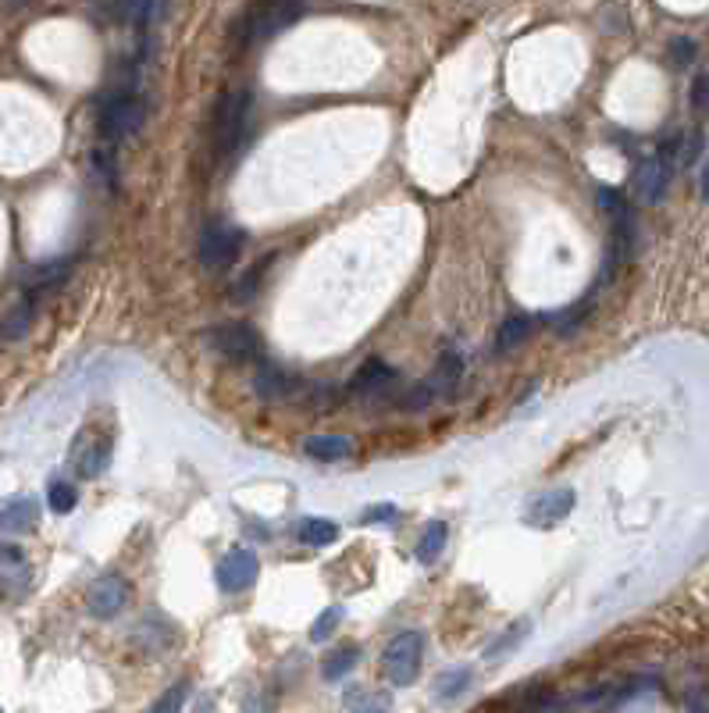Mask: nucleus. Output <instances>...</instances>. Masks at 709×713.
Masks as SVG:
<instances>
[{"label": "nucleus", "mask_w": 709, "mask_h": 713, "mask_svg": "<svg viewBox=\"0 0 709 713\" xmlns=\"http://www.w3.org/2000/svg\"><path fill=\"white\" fill-rule=\"evenodd\" d=\"M154 11V0H118V15L132 25H143Z\"/></svg>", "instance_id": "28"}, {"label": "nucleus", "mask_w": 709, "mask_h": 713, "mask_svg": "<svg viewBox=\"0 0 709 713\" xmlns=\"http://www.w3.org/2000/svg\"><path fill=\"white\" fill-rule=\"evenodd\" d=\"M303 450L310 453L314 460H343V457H350L353 453V446H350V439L346 435H314V439H307V446Z\"/></svg>", "instance_id": "16"}, {"label": "nucleus", "mask_w": 709, "mask_h": 713, "mask_svg": "<svg viewBox=\"0 0 709 713\" xmlns=\"http://www.w3.org/2000/svg\"><path fill=\"white\" fill-rule=\"evenodd\" d=\"M531 332H535V321H531L528 314H514V318H506L503 328H499V336H496V350H503V353L517 350V346H521Z\"/></svg>", "instance_id": "17"}, {"label": "nucleus", "mask_w": 709, "mask_h": 713, "mask_svg": "<svg viewBox=\"0 0 709 713\" xmlns=\"http://www.w3.org/2000/svg\"><path fill=\"white\" fill-rule=\"evenodd\" d=\"M357 660H360L357 646H339V649H332V653L325 656L321 674H325V681H339V678H346L353 667H357Z\"/></svg>", "instance_id": "20"}, {"label": "nucleus", "mask_w": 709, "mask_h": 713, "mask_svg": "<svg viewBox=\"0 0 709 713\" xmlns=\"http://www.w3.org/2000/svg\"><path fill=\"white\" fill-rule=\"evenodd\" d=\"M571 510H574V492L571 489H549L528 507L524 525L528 528H553V525H560Z\"/></svg>", "instance_id": "8"}, {"label": "nucleus", "mask_w": 709, "mask_h": 713, "mask_svg": "<svg viewBox=\"0 0 709 713\" xmlns=\"http://www.w3.org/2000/svg\"><path fill=\"white\" fill-rule=\"evenodd\" d=\"M36 525V503L33 500H15L0 510V532L4 535H22Z\"/></svg>", "instance_id": "13"}, {"label": "nucleus", "mask_w": 709, "mask_h": 713, "mask_svg": "<svg viewBox=\"0 0 709 713\" xmlns=\"http://www.w3.org/2000/svg\"><path fill=\"white\" fill-rule=\"evenodd\" d=\"M421 656H424V635L421 632H403L389 642L382 656V671L389 678V685L396 689H407L417 681V671H421Z\"/></svg>", "instance_id": "3"}, {"label": "nucleus", "mask_w": 709, "mask_h": 713, "mask_svg": "<svg viewBox=\"0 0 709 713\" xmlns=\"http://www.w3.org/2000/svg\"><path fill=\"white\" fill-rule=\"evenodd\" d=\"M531 635V621L528 617H521V621H514L510 628H506L503 635H499L496 642H492L489 649H485V660H499V656H510L517 646H521L524 639Z\"/></svg>", "instance_id": "18"}, {"label": "nucleus", "mask_w": 709, "mask_h": 713, "mask_svg": "<svg viewBox=\"0 0 709 713\" xmlns=\"http://www.w3.org/2000/svg\"><path fill=\"white\" fill-rule=\"evenodd\" d=\"M702 197L709 200V161H706V168H702Z\"/></svg>", "instance_id": "36"}, {"label": "nucleus", "mask_w": 709, "mask_h": 713, "mask_svg": "<svg viewBox=\"0 0 709 713\" xmlns=\"http://www.w3.org/2000/svg\"><path fill=\"white\" fill-rule=\"evenodd\" d=\"M692 104H695V107L709 104V75H702V79H695V90H692Z\"/></svg>", "instance_id": "35"}, {"label": "nucleus", "mask_w": 709, "mask_h": 713, "mask_svg": "<svg viewBox=\"0 0 709 713\" xmlns=\"http://www.w3.org/2000/svg\"><path fill=\"white\" fill-rule=\"evenodd\" d=\"M588 311H592V304H578V307H571V311H567L560 321H556V332H560V336H574V332H578V328L585 325Z\"/></svg>", "instance_id": "29"}, {"label": "nucleus", "mask_w": 709, "mask_h": 713, "mask_svg": "<svg viewBox=\"0 0 709 713\" xmlns=\"http://www.w3.org/2000/svg\"><path fill=\"white\" fill-rule=\"evenodd\" d=\"M428 400H432V389H428V386L414 389V393L407 396V410H424V407H428Z\"/></svg>", "instance_id": "34"}, {"label": "nucleus", "mask_w": 709, "mask_h": 713, "mask_svg": "<svg viewBox=\"0 0 709 713\" xmlns=\"http://www.w3.org/2000/svg\"><path fill=\"white\" fill-rule=\"evenodd\" d=\"M674 161H677V143H663L660 154L649 157L638 172V186H642L645 200H660L663 189H667L670 175H674Z\"/></svg>", "instance_id": "9"}, {"label": "nucleus", "mask_w": 709, "mask_h": 713, "mask_svg": "<svg viewBox=\"0 0 709 713\" xmlns=\"http://www.w3.org/2000/svg\"><path fill=\"white\" fill-rule=\"evenodd\" d=\"M33 325V304L29 300H18L8 314H4V336L8 339H22Z\"/></svg>", "instance_id": "24"}, {"label": "nucleus", "mask_w": 709, "mask_h": 713, "mask_svg": "<svg viewBox=\"0 0 709 713\" xmlns=\"http://www.w3.org/2000/svg\"><path fill=\"white\" fill-rule=\"evenodd\" d=\"M143 122V100L132 90H118L100 104V132L107 140H122L129 132L139 129Z\"/></svg>", "instance_id": "4"}, {"label": "nucleus", "mask_w": 709, "mask_h": 713, "mask_svg": "<svg viewBox=\"0 0 709 713\" xmlns=\"http://www.w3.org/2000/svg\"><path fill=\"white\" fill-rule=\"evenodd\" d=\"M392 368L389 364H382V361H367L364 368L353 375V382H350V389L357 396H375V393H382V389H389L392 386Z\"/></svg>", "instance_id": "12"}, {"label": "nucleus", "mask_w": 709, "mask_h": 713, "mask_svg": "<svg viewBox=\"0 0 709 713\" xmlns=\"http://www.w3.org/2000/svg\"><path fill=\"white\" fill-rule=\"evenodd\" d=\"M68 271H72V264L61 257V261H43L36 264L33 271H29V286L33 289H54L61 286V282L68 279Z\"/></svg>", "instance_id": "22"}, {"label": "nucleus", "mask_w": 709, "mask_h": 713, "mask_svg": "<svg viewBox=\"0 0 709 713\" xmlns=\"http://www.w3.org/2000/svg\"><path fill=\"white\" fill-rule=\"evenodd\" d=\"M253 386H257V393L264 396V400H286L289 396V378L282 375V371L275 368L271 361H261L257 364V378H253Z\"/></svg>", "instance_id": "14"}, {"label": "nucleus", "mask_w": 709, "mask_h": 713, "mask_svg": "<svg viewBox=\"0 0 709 713\" xmlns=\"http://www.w3.org/2000/svg\"><path fill=\"white\" fill-rule=\"evenodd\" d=\"M474 681V671L471 667H449V671H442L439 678H435L432 685V703L446 706V703H457L460 696H464L467 689H471Z\"/></svg>", "instance_id": "11"}, {"label": "nucleus", "mask_w": 709, "mask_h": 713, "mask_svg": "<svg viewBox=\"0 0 709 713\" xmlns=\"http://www.w3.org/2000/svg\"><path fill=\"white\" fill-rule=\"evenodd\" d=\"M303 11V0H257L250 8V15L243 18L239 40L243 43H261L268 36L282 33L286 25H293Z\"/></svg>", "instance_id": "1"}, {"label": "nucleus", "mask_w": 709, "mask_h": 713, "mask_svg": "<svg viewBox=\"0 0 709 713\" xmlns=\"http://www.w3.org/2000/svg\"><path fill=\"white\" fill-rule=\"evenodd\" d=\"M396 514H400V510L392 507V503H375V507L364 510V517H360V521H364V525H385V521H392Z\"/></svg>", "instance_id": "33"}, {"label": "nucleus", "mask_w": 709, "mask_h": 713, "mask_svg": "<svg viewBox=\"0 0 709 713\" xmlns=\"http://www.w3.org/2000/svg\"><path fill=\"white\" fill-rule=\"evenodd\" d=\"M239 257V232L225 229V225H207L200 236V264L207 271H225L232 268Z\"/></svg>", "instance_id": "6"}, {"label": "nucleus", "mask_w": 709, "mask_h": 713, "mask_svg": "<svg viewBox=\"0 0 709 713\" xmlns=\"http://www.w3.org/2000/svg\"><path fill=\"white\" fill-rule=\"evenodd\" d=\"M339 624H343V607H328L325 614H321L318 621H314V628H310V639H314V642H325L328 635H332L335 628H339Z\"/></svg>", "instance_id": "27"}, {"label": "nucleus", "mask_w": 709, "mask_h": 713, "mask_svg": "<svg viewBox=\"0 0 709 713\" xmlns=\"http://www.w3.org/2000/svg\"><path fill=\"white\" fill-rule=\"evenodd\" d=\"M346 706L353 713H389L392 696L389 692H371V689H350L346 692Z\"/></svg>", "instance_id": "21"}, {"label": "nucleus", "mask_w": 709, "mask_h": 713, "mask_svg": "<svg viewBox=\"0 0 709 713\" xmlns=\"http://www.w3.org/2000/svg\"><path fill=\"white\" fill-rule=\"evenodd\" d=\"M335 539H339V525L335 521H328V517H303L300 542H307V546H328Z\"/></svg>", "instance_id": "23"}, {"label": "nucleus", "mask_w": 709, "mask_h": 713, "mask_svg": "<svg viewBox=\"0 0 709 713\" xmlns=\"http://www.w3.org/2000/svg\"><path fill=\"white\" fill-rule=\"evenodd\" d=\"M211 346L229 361H253L261 353V343L246 325H221L218 332H211Z\"/></svg>", "instance_id": "10"}, {"label": "nucleus", "mask_w": 709, "mask_h": 713, "mask_svg": "<svg viewBox=\"0 0 709 713\" xmlns=\"http://www.w3.org/2000/svg\"><path fill=\"white\" fill-rule=\"evenodd\" d=\"M186 696H189V685H186V681H179V685H172V689L157 699L150 713H182V706H186Z\"/></svg>", "instance_id": "25"}, {"label": "nucleus", "mask_w": 709, "mask_h": 713, "mask_svg": "<svg viewBox=\"0 0 709 713\" xmlns=\"http://www.w3.org/2000/svg\"><path fill=\"white\" fill-rule=\"evenodd\" d=\"M257 571H261V564H257V553H253V550H229L225 557H221L214 578H218V589L221 592H243V589H250V585H253Z\"/></svg>", "instance_id": "7"}, {"label": "nucleus", "mask_w": 709, "mask_h": 713, "mask_svg": "<svg viewBox=\"0 0 709 713\" xmlns=\"http://www.w3.org/2000/svg\"><path fill=\"white\" fill-rule=\"evenodd\" d=\"M670 58H674L677 68H688L692 65V58H695V43L685 40V36H677V40L670 43Z\"/></svg>", "instance_id": "32"}, {"label": "nucleus", "mask_w": 709, "mask_h": 713, "mask_svg": "<svg viewBox=\"0 0 709 713\" xmlns=\"http://www.w3.org/2000/svg\"><path fill=\"white\" fill-rule=\"evenodd\" d=\"M86 607L100 621H111V617H118L129 607V585L118 574H100L97 582L90 585V592H86Z\"/></svg>", "instance_id": "5"}, {"label": "nucleus", "mask_w": 709, "mask_h": 713, "mask_svg": "<svg viewBox=\"0 0 709 713\" xmlns=\"http://www.w3.org/2000/svg\"><path fill=\"white\" fill-rule=\"evenodd\" d=\"M104 460H107V446H104V443H97L90 453H86V457H82L79 471H82V475H86V478L100 475V468H104Z\"/></svg>", "instance_id": "31"}, {"label": "nucleus", "mask_w": 709, "mask_h": 713, "mask_svg": "<svg viewBox=\"0 0 709 713\" xmlns=\"http://www.w3.org/2000/svg\"><path fill=\"white\" fill-rule=\"evenodd\" d=\"M250 90H232L229 97L221 100L218 107V122H214V147L221 157H232L239 150L246 136V118H250Z\"/></svg>", "instance_id": "2"}, {"label": "nucleus", "mask_w": 709, "mask_h": 713, "mask_svg": "<svg viewBox=\"0 0 709 713\" xmlns=\"http://www.w3.org/2000/svg\"><path fill=\"white\" fill-rule=\"evenodd\" d=\"M47 503L54 514H68V510H75V489L68 482H54L47 489Z\"/></svg>", "instance_id": "26"}, {"label": "nucleus", "mask_w": 709, "mask_h": 713, "mask_svg": "<svg viewBox=\"0 0 709 713\" xmlns=\"http://www.w3.org/2000/svg\"><path fill=\"white\" fill-rule=\"evenodd\" d=\"M457 378H460V357L453 350H446L439 357V364H435L428 389H432V393H453V389H457Z\"/></svg>", "instance_id": "19"}, {"label": "nucleus", "mask_w": 709, "mask_h": 713, "mask_svg": "<svg viewBox=\"0 0 709 713\" xmlns=\"http://www.w3.org/2000/svg\"><path fill=\"white\" fill-rule=\"evenodd\" d=\"M446 539H449V528L446 521H432V525L421 532V542H417V564H435V560L442 557V550H446Z\"/></svg>", "instance_id": "15"}, {"label": "nucleus", "mask_w": 709, "mask_h": 713, "mask_svg": "<svg viewBox=\"0 0 709 713\" xmlns=\"http://www.w3.org/2000/svg\"><path fill=\"white\" fill-rule=\"evenodd\" d=\"M268 264H271V257H264V261L257 264V268H253L243 282H239V286H236V300H253V296H257V286H261L264 268H268Z\"/></svg>", "instance_id": "30"}]
</instances>
